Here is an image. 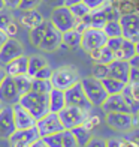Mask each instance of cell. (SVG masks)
Listing matches in <instances>:
<instances>
[{
	"instance_id": "6da1fadb",
	"label": "cell",
	"mask_w": 139,
	"mask_h": 147,
	"mask_svg": "<svg viewBox=\"0 0 139 147\" xmlns=\"http://www.w3.org/2000/svg\"><path fill=\"white\" fill-rule=\"evenodd\" d=\"M18 102L21 104L36 120L42 119L45 114H48V113H49L48 95H45V93L27 92L25 95H23L21 98H19Z\"/></svg>"
},
{
	"instance_id": "7a4b0ae2",
	"label": "cell",
	"mask_w": 139,
	"mask_h": 147,
	"mask_svg": "<svg viewBox=\"0 0 139 147\" xmlns=\"http://www.w3.org/2000/svg\"><path fill=\"white\" fill-rule=\"evenodd\" d=\"M52 87L60 89V90H67L74 84L81 81V75L76 66L74 65H64L57 69H52V75L49 78Z\"/></svg>"
},
{
	"instance_id": "3957f363",
	"label": "cell",
	"mask_w": 139,
	"mask_h": 147,
	"mask_svg": "<svg viewBox=\"0 0 139 147\" xmlns=\"http://www.w3.org/2000/svg\"><path fill=\"white\" fill-rule=\"evenodd\" d=\"M79 83H81L82 90L85 93V96H87V99L90 101V104L93 105V108H94V107H99V108H100V105L105 102V99L108 98V93H106V90H105L102 81L100 80L93 78L91 75H88V77L81 78Z\"/></svg>"
},
{
	"instance_id": "277c9868",
	"label": "cell",
	"mask_w": 139,
	"mask_h": 147,
	"mask_svg": "<svg viewBox=\"0 0 139 147\" xmlns=\"http://www.w3.org/2000/svg\"><path fill=\"white\" fill-rule=\"evenodd\" d=\"M48 21L54 26L58 32H67L72 30L76 24V18L74 17V14L70 12V9L67 6H58L51 11V17Z\"/></svg>"
},
{
	"instance_id": "5b68a950",
	"label": "cell",
	"mask_w": 139,
	"mask_h": 147,
	"mask_svg": "<svg viewBox=\"0 0 139 147\" xmlns=\"http://www.w3.org/2000/svg\"><path fill=\"white\" fill-rule=\"evenodd\" d=\"M90 113L91 111H85L82 108H78V107L66 105L60 113H57V114H58V119H60V122H61L64 129H74L76 126H81L85 122V119H87V116Z\"/></svg>"
},
{
	"instance_id": "8992f818",
	"label": "cell",
	"mask_w": 139,
	"mask_h": 147,
	"mask_svg": "<svg viewBox=\"0 0 139 147\" xmlns=\"http://www.w3.org/2000/svg\"><path fill=\"white\" fill-rule=\"evenodd\" d=\"M121 26V36L133 44L139 41V12H126L118 18Z\"/></svg>"
},
{
	"instance_id": "52a82bcc",
	"label": "cell",
	"mask_w": 139,
	"mask_h": 147,
	"mask_svg": "<svg viewBox=\"0 0 139 147\" xmlns=\"http://www.w3.org/2000/svg\"><path fill=\"white\" fill-rule=\"evenodd\" d=\"M105 123L115 132H127L135 128V116L130 113H106L105 114Z\"/></svg>"
},
{
	"instance_id": "ba28073f",
	"label": "cell",
	"mask_w": 139,
	"mask_h": 147,
	"mask_svg": "<svg viewBox=\"0 0 139 147\" xmlns=\"http://www.w3.org/2000/svg\"><path fill=\"white\" fill-rule=\"evenodd\" d=\"M106 41H108V38L102 29L88 27L81 35V48L85 53H90L96 48H102L103 45H106Z\"/></svg>"
},
{
	"instance_id": "9c48e42d",
	"label": "cell",
	"mask_w": 139,
	"mask_h": 147,
	"mask_svg": "<svg viewBox=\"0 0 139 147\" xmlns=\"http://www.w3.org/2000/svg\"><path fill=\"white\" fill-rule=\"evenodd\" d=\"M64 99L66 105L69 107H78V108H82L85 111H93V105L85 96L81 83H76L67 90H64Z\"/></svg>"
},
{
	"instance_id": "30bf717a",
	"label": "cell",
	"mask_w": 139,
	"mask_h": 147,
	"mask_svg": "<svg viewBox=\"0 0 139 147\" xmlns=\"http://www.w3.org/2000/svg\"><path fill=\"white\" fill-rule=\"evenodd\" d=\"M35 128H36L41 138L46 137V135H51V134H57V132L64 131L60 119H58V114H55V113H48V114H45L42 119L36 120Z\"/></svg>"
},
{
	"instance_id": "8fae6325",
	"label": "cell",
	"mask_w": 139,
	"mask_h": 147,
	"mask_svg": "<svg viewBox=\"0 0 139 147\" xmlns=\"http://www.w3.org/2000/svg\"><path fill=\"white\" fill-rule=\"evenodd\" d=\"M41 138L36 131V128L30 129H17L8 138L9 147H31L37 140Z\"/></svg>"
},
{
	"instance_id": "7c38bea8",
	"label": "cell",
	"mask_w": 139,
	"mask_h": 147,
	"mask_svg": "<svg viewBox=\"0 0 139 147\" xmlns=\"http://www.w3.org/2000/svg\"><path fill=\"white\" fill-rule=\"evenodd\" d=\"M11 110H12V119H14L15 129H30L36 126V119L19 102L11 105Z\"/></svg>"
},
{
	"instance_id": "4fadbf2b",
	"label": "cell",
	"mask_w": 139,
	"mask_h": 147,
	"mask_svg": "<svg viewBox=\"0 0 139 147\" xmlns=\"http://www.w3.org/2000/svg\"><path fill=\"white\" fill-rule=\"evenodd\" d=\"M24 54V45L21 41H18L17 38H9L8 41L3 44L0 48V63L3 66L9 63L11 60H14L19 56Z\"/></svg>"
},
{
	"instance_id": "5bb4252c",
	"label": "cell",
	"mask_w": 139,
	"mask_h": 147,
	"mask_svg": "<svg viewBox=\"0 0 139 147\" xmlns=\"http://www.w3.org/2000/svg\"><path fill=\"white\" fill-rule=\"evenodd\" d=\"M61 48V32H58L51 23L48 24L46 33L42 39V42L39 44L37 50L45 51V53H55Z\"/></svg>"
},
{
	"instance_id": "9a60e30c",
	"label": "cell",
	"mask_w": 139,
	"mask_h": 147,
	"mask_svg": "<svg viewBox=\"0 0 139 147\" xmlns=\"http://www.w3.org/2000/svg\"><path fill=\"white\" fill-rule=\"evenodd\" d=\"M19 101V93L12 77H6L0 84V102L3 105H14Z\"/></svg>"
},
{
	"instance_id": "2e32d148",
	"label": "cell",
	"mask_w": 139,
	"mask_h": 147,
	"mask_svg": "<svg viewBox=\"0 0 139 147\" xmlns=\"http://www.w3.org/2000/svg\"><path fill=\"white\" fill-rule=\"evenodd\" d=\"M15 131L11 107L3 105V108L0 110V140H8Z\"/></svg>"
},
{
	"instance_id": "e0dca14e",
	"label": "cell",
	"mask_w": 139,
	"mask_h": 147,
	"mask_svg": "<svg viewBox=\"0 0 139 147\" xmlns=\"http://www.w3.org/2000/svg\"><path fill=\"white\" fill-rule=\"evenodd\" d=\"M100 108L103 111V114H106V113H130L121 93L120 95H108L105 102L100 105Z\"/></svg>"
},
{
	"instance_id": "ac0fdd59",
	"label": "cell",
	"mask_w": 139,
	"mask_h": 147,
	"mask_svg": "<svg viewBox=\"0 0 139 147\" xmlns=\"http://www.w3.org/2000/svg\"><path fill=\"white\" fill-rule=\"evenodd\" d=\"M108 69H109V77L115 78V80H120V81L127 84V81H129V72H130V63L127 62V60L114 59L108 65Z\"/></svg>"
},
{
	"instance_id": "d6986e66",
	"label": "cell",
	"mask_w": 139,
	"mask_h": 147,
	"mask_svg": "<svg viewBox=\"0 0 139 147\" xmlns=\"http://www.w3.org/2000/svg\"><path fill=\"white\" fill-rule=\"evenodd\" d=\"M45 21V17L39 12L37 9H31V11H24L23 15L19 17L18 20V24L24 27L25 30H31L37 27V26H41L42 23Z\"/></svg>"
},
{
	"instance_id": "ffe728a7",
	"label": "cell",
	"mask_w": 139,
	"mask_h": 147,
	"mask_svg": "<svg viewBox=\"0 0 139 147\" xmlns=\"http://www.w3.org/2000/svg\"><path fill=\"white\" fill-rule=\"evenodd\" d=\"M27 65H29V57L23 54L14 60H11L9 63L5 65V71L9 77H18L27 74Z\"/></svg>"
},
{
	"instance_id": "44dd1931",
	"label": "cell",
	"mask_w": 139,
	"mask_h": 147,
	"mask_svg": "<svg viewBox=\"0 0 139 147\" xmlns=\"http://www.w3.org/2000/svg\"><path fill=\"white\" fill-rule=\"evenodd\" d=\"M48 107L49 113H60L66 107V99H64V92L60 89L52 87L51 92L48 93Z\"/></svg>"
},
{
	"instance_id": "7402d4cb",
	"label": "cell",
	"mask_w": 139,
	"mask_h": 147,
	"mask_svg": "<svg viewBox=\"0 0 139 147\" xmlns=\"http://www.w3.org/2000/svg\"><path fill=\"white\" fill-rule=\"evenodd\" d=\"M61 48L66 50H76L81 48V33L75 29L61 33Z\"/></svg>"
},
{
	"instance_id": "603a6c76",
	"label": "cell",
	"mask_w": 139,
	"mask_h": 147,
	"mask_svg": "<svg viewBox=\"0 0 139 147\" xmlns=\"http://www.w3.org/2000/svg\"><path fill=\"white\" fill-rule=\"evenodd\" d=\"M136 54V50H135V44L129 41V39H123V44L121 47L114 53V57L118 60H129Z\"/></svg>"
},
{
	"instance_id": "cb8c5ba5",
	"label": "cell",
	"mask_w": 139,
	"mask_h": 147,
	"mask_svg": "<svg viewBox=\"0 0 139 147\" xmlns=\"http://www.w3.org/2000/svg\"><path fill=\"white\" fill-rule=\"evenodd\" d=\"M48 24H49V21H48V20H45V21H43L41 26H37V27L29 30V39H30V44L35 47V48H37L39 44L42 42V39H43L45 33H46V29H48Z\"/></svg>"
},
{
	"instance_id": "d4e9b609",
	"label": "cell",
	"mask_w": 139,
	"mask_h": 147,
	"mask_svg": "<svg viewBox=\"0 0 139 147\" xmlns=\"http://www.w3.org/2000/svg\"><path fill=\"white\" fill-rule=\"evenodd\" d=\"M46 65H49V63H48V60H46V57H43L42 54L30 56L29 57V65H27V74L30 77H33L39 69H42Z\"/></svg>"
},
{
	"instance_id": "484cf974",
	"label": "cell",
	"mask_w": 139,
	"mask_h": 147,
	"mask_svg": "<svg viewBox=\"0 0 139 147\" xmlns=\"http://www.w3.org/2000/svg\"><path fill=\"white\" fill-rule=\"evenodd\" d=\"M102 84H103V87H105L108 95H120V93L123 92V89H124V86H126V83L120 81V80H115L112 77L103 78Z\"/></svg>"
},
{
	"instance_id": "4316f807",
	"label": "cell",
	"mask_w": 139,
	"mask_h": 147,
	"mask_svg": "<svg viewBox=\"0 0 139 147\" xmlns=\"http://www.w3.org/2000/svg\"><path fill=\"white\" fill-rule=\"evenodd\" d=\"M70 131H72V134H74V137H75V140H76V143H78L79 147H85L87 143L91 140V137H93V132L88 131L84 125L76 126V128L70 129Z\"/></svg>"
},
{
	"instance_id": "83f0119b",
	"label": "cell",
	"mask_w": 139,
	"mask_h": 147,
	"mask_svg": "<svg viewBox=\"0 0 139 147\" xmlns=\"http://www.w3.org/2000/svg\"><path fill=\"white\" fill-rule=\"evenodd\" d=\"M14 78V83L17 86V90L19 93V98L23 95H25L27 92H30L31 87V77L29 74H24V75H18V77H12Z\"/></svg>"
},
{
	"instance_id": "f1b7e54d",
	"label": "cell",
	"mask_w": 139,
	"mask_h": 147,
	"mask_svg": "<svg viewBox=\"0 0 139 147\" xmlns=\"http://www.w3.org/2000/svg\"><path fill=\"white\" fill-rule=\"evenodd\" d=\"M52 89V84L49 80H37V78H31V87L30 92H36V93H45L48 95Z\"/></svg>"
},
{
	"instance_id": "f546056e",
	"label": "cell",
	"mask_w": 139,
	"mask_h": 147,
	"mask_svg": "<svg viewBox=\"0 0 139 147\" xmlns=\"http://www.w3.org/2000/svg\"><path fill=\"white\" fill-rule=\"evenodd\" d=\"M103 33L106 35V38H117L121 36V26L118 23V20H109L106 24L103 26Z\"/></svg>"
},
{
	"instance_id": "4dcf8cb0",
	"label": "cell",
	"mask_w": 139,
	"mask_h": 147,
	"mask_svg": "<svg viewBox=\"0 0 139 147\" xmlns=\"http://www.w3.org/2000/svg\"><path fill=\"white\" fill-rule=\"evenodd\" d=\"M91 77L96 78V80H102L109 77V69H108V65L105 63H99V62H94L93 63V68H91Z\"/></svg>"
},
{
	"instance_id": "1f68e13d",
	"label": "cell",
	"mask_w": 139,
	"mask_h": 147,
	"mask_svg": "<svg viewBox=\"0 0 139 147\" xmlns=\"http://www.w3.org/2000/svg\"><path fill=\"white\" fill-rule=\"evenodd\" d=\"M69 9H70V12L74 14V17L76 20H84L87 15H90V12H91L88 9V6L85 5V3H82V2H79L76 5H72Z\"/></svg>"
},
{
	"instance_id": "d6a6232c",
	"label": "cell",
	"mask_w": 139,
	"mask_h": 147,
	"mask_svg": "<svg viewBox=\"0 0 139 147\" xmlns=\"http://www.w3.org/2000/svg\"><path fill=\"white\" fill-rule=\"evenodd\" d=\"M61 132H57V134H51V135L42 137L41 140L43 141V144L46 147H61Z\"/></svg>"
},
{
	"instance_id": "836d02e7",
	"label": "cell",
	"mask_w": 139,
	"mask_h": 147,
	"mask_svg": "<svg viewBox=\"0 0 139 147\" xmlns=\"http://www.w3.org/2000/svg\"><path fill=\"white\" fill-rule=\"evenodd\" d=\"M61 147H79L70 129H64L61 132Z\"/></svg>"
},
{
	"instance_id": "e575fe53",
	"label": "cell",
	"mask_w": 139,
	"mask_h": 147,
	"mask_svg": "<svg viewBox=\"0 0 139 147\" xmlns=\"http://www.w3.org/2000/svg\"><path fill=\"white\" fill-rule=\"evenodd\" d=\"M114 59H115V57H114V51L109 50L106 45H103L102 48H100V56H99V60H97V62H99V63L109 65Z\"/></svg>"
},
{
	"instance_id": "d590c367",
	"label": "cell",
	"mask_w": 139,
	"mask_h": 147,
	"mask_svg": "<svg viewBox=\"0 0 139 147\" xmlns=\"http://www.w3.org/2000/svg\"><path fill=\"white\" fill-rule=\"evenodd\" d=\"M14 18H15V17L12 15V11L6 9V8L0 9V30H5L6 26H8Z\"/></svg>"
},
{
	"instance_id": "8d00e7d4",
	"label": "cell",
	"mask_w": 139,
	"mask_h": 147,
	"mask_svg": "<svg viewBox=\"0 0 139 147\" xmlns=\"http://www.w3.org/2000/svg\"><path fill=\"white\" fill-rule=\"evenodd\" d=\"M82 125H84L88 131H91V132H93V131H94L99 125H100V117L96 116V114H93V113H90V114L87 116V119H85V122H84Z\"/></svg>"
},
{
	"instance_id": "74e56055",
	"label": "cell",
	"mask_w": 139,
	"mask_h": 147,
	"mask_svg": "<svg viewBox=\"0 0 139 147\" xmlns=\"http://www.w3.org/2000/svg\"><path fill=\"white\" fill-rule=\"evenodd\" d=\"M42 3V0H21L19 2L18 9L24 12V11H31V9H37V6Z\"/></svg>"
},
{
	"instance_id": "f35d334b",
	"label": "cell",
	"mask_w": 139,
	"mask_h": 147,
	"mask_svg": "<svg viewBox=\"0 0 139 147\" xmlns=\"http://www.w3.org/2000/svg\"><path fill=\"white\" fill-rule=\"evenodd\" d=\"M3 32L6 33V36H8V38H17L18 32H19V24H18V21L14 18L8 26H6V29H5Z\"/></svg>"
},
{
	"instance_id": "ab89813d",
	"label": "cell",
	"mask_w": 139,
	"mask_h": 147,
	"mask_svg": "<svg viewBox=\"0 0 139 147\" xmlns=\"http://www.w3.org/2000/svg\"><path fill=\"white\" fill-rule=\"evenodd\" d=\"M51 75H52V68H51L49 65H46V66H43L42 69H39L31 78H37V80H49Z\"/></svg>"
},
{
	"instance_id": "60d3db41",
	"label": "cell",
	"mask_w": 139,
	"mask_h": 147,
	"mask_svg": "<svg viewBox=\"0 0 139 147\" xmlns=\"http://www.w3.org/2000/svg\"><path fill=\"white\" fill-rule=\"evenodd\" d=\"M123 137H126L127 140H130V141H133V143L139 147V128H138V126L132 128V129L127 131V132H124Z\"/></svg>"
},
{
	"instance_id": "b9f144b4",
	"label": "cell",
	"mask_w": 139,
	"mask_h": 147,
	"mask_svg": "<svg viewBox=\"0 0 139 147\" xmlns=\"http://www.w3.org/2000/svg\"><path fill=\"white\" fill-rule=\"evenodd\" d=\"M82 3L87 5L90 11H96L99 8H102L105 3H108V0H82Z\"/></svg>"
},
{
	"instance_id": "7bdbcfd3",
	"label": "cell",
	"mask_w": 139,
	"mask_h": 147,
	"mask_svg": "<svg viewBox=\"0 0 139 147\" xmlns=\"http://www.w3.org/2000/svg\"><path fill=\"white\" fill-rule=\"evenodd\" d=\"M85 147H106V140L93 135L91 140L87 143V146H85Z\"/></svg>"
},
{
	"instance_id": "ee69618b",
	"label": "cell",
	"mask_w": 139,
	"mask_h": 147,
	"mask_svg": "<svg viewBox=\"0 0 139 147\" xmlns=\"http://www.w3.org/2000/svg\"><path fill=\"white\" fill-rule=\"evenodd\" d=\"M127 84H139V69L130 66V72H129V81Z\"/></svg>"
},
{
	"instance_id": "f6af8a7d",
	"label": "cell",
	"mask_w": 139,
	"mask_h": 147,
	"mask_svg": "<svg viewBox=\"0 0 139 147\" xmlns=\"http://www.w3.org/2000/svg\"><path fill=\"white\" fill-rule=\"evenodd\" d=\"M19 2H21V0H3V5H5V8H6V9L15 11V9H18Z\"/></svg>"
},
{
	"instance_id": "bcb514c9",
	"label": "cell",
	"mask_w": 139,
	"mask_h": 147,
	"mask_svg": "<svg viewBox=\"0 0 139 147\" xmlns=\"http://www.w3.org/2000/svg\"><path fill=\"white\" fill-rule=\"evenodd\" d=\"M42 3H45L46 6H49V8H58V6H64L63 0H42Z\"/></svg>"
},
{
	"instance_id": "7dc6e473",
	"label": "cell",
	"mask_w": 139,
	"mask_h": 147,
	"mask_svg": "<svg viewBox=\"0 0 139 147\" xmlns=\"http://www.w3.org/2000/svg\"><path fill=\"white\" fill-rule=\"evenodd\" d=\"M118 140H120V147H138L133 141H130V140H127L126 137H118Z\"/></svg>"
},
{
	"instance_id": "c3c4849f",
	"label": "cell",
	"mask_w": 139,
	"mask_h": 147,
	"mask_svg": "<svg viewBox=\"0 0 139 147\" xmlns=\"http://www.w3.org/2000/svg\"><path fill=\"white\" fill-rule=\"evenodd\" d=\"M106 147H120V140L112 137V138H108L106 140Z\"/></svg>"
},
{
	"instance_id": "681fc988",
	"label": "cell",
	"mask_w": 139,
	"mask_h": 147,
	"mask_svg": "<svg viewBox=\"0 0 139 147\" xmlns=\"http://www.w3.org/2000/svg\"><path fill=\"white\" fill-rule=\"evenodd\" d=\"M129 86H130V92L133 95V98L136 101H139V84H129Z\"/></svg>"
},
{
	"instance_id": "f907efd6",
	"label": "cell",
	"mask_w": 139,
	"mask_h": 147,
	"mask_svg": "<svg viewBox=\"0 0 139 147\" xmlns=\"http://www.w3.org/2000/svg\"><path fill=\"white\" fill-rule=\"evenodd\" d=\"M129 63H130V66H133V68L139 69V56H138V54H135L133 57H132V59L129 60Z\"/></svg>"
},
{
	"instance_id": "816d5d0a",
	"label": "cell",
	"mask_w": 139,
	"mask_h": 147,
	"mask_svg": "<svg viewBox=\"0 0 139 147\" xmlns=\"http://www.w3.org/2000/svg\"><path fill=\"white\" fill-rule=\"evenodd\" d=\"M8 36H6V33L3 32V30H0V48H2V47H3V44L6 42V41H8Z\"/></svg>"
},
{
	"instance_id": "f5cc1de1",
	"label": "cell",
	"mask_w": 139,
	"mask_h": 147,
	"mask_svg": "<svg viewBox=\"0 0 139 147\" xmlns=\"http://www.w3.org/2000/svg\"><path fill=\"white\" fill-rule=\"evenodd\" d=\"M6 77H8V74H6V71H5V66L0 65V84H2V81Z\"/></svg>"
},
{
	"instance_id": "db71d44e",
	"label": "cell",
	"mask_w": 139,
	"mask_h": 147,
	"mask_svg": "<svg viewBox=\"0 0 139 147\" xmlns=\"http://www.w3.org/2000/svg\"><path fill=\"white\" fill-rule=\"evenodd\" d=\"M79 2H82V0H63L64 6H67V8H70L72 5H76V3H79Z\"/></svg>"
},
{
	"instance_id": "11a10c76",
	"label": "cell",
	"mask_w": 139,
	"mask_h": 147,
	"mask_svg": "<svg viewBox=\"0 0 139 147\" xmlns=\"http://www.w3.org/2000/svg\"><path fill=\"white\" fill-rule=\"evenodd\" d=\"M31 147H46V146L43 144V141H42V140H41V138H39V140H37V141H36L35 144H33Z\"/></svg>"
},
{
	"instance_id": "9f6ffc18",
	"label": "cell",
	"mask_w": 139,
	"mask_h": 147,
	"mask_svg": "<svg viewBox=\"0 0 139 147\" xmlns=\"http://www.w3.org/2000/svg\"><path fill=\"white\" fill-rule=\"evenodd\" d=\"M135 125H136L138 128H139V111H138L136 114H135Z\"/></svg>"
},
{
	"instance_id": "6f0895ef",
	"label": "cell",
	"mask_w": 139,
	"mask_h": 147,
	"mask_svg": "<svg viewBox=\"0 0 139 147\" xmlns=\"http://www.w3.org/2000/svg\"><path fill=\"white\" fill-rule=\"evenodd\" d=\"M135 50H136V54L139 56V41H138V42L135 44Z\"/></svg>"
},
{
	"instance_id": "680465c9",
	"label": "cell",
	"mask_w": 139,
	"mask_h": 147,
	"mask_svg": "<svg viewBox=\"0 0 139 147\" xmlns=\"http://www.w3.org/2000/svg\"><path fill=\"white\" fill-rule=\"evenodd\" d=\"M5 8V5H3V0H0V9H3Z\"/></svg>"
},
{
	"instance_id": "91938a15",
	"label": "cell",
	"mask_w": 139,
	"mask_h": 147,
	"mask_svg": "<svg viewBox=\"0 0 139 147\" xmlns=\"http://www.w3.org/2000/svg\"><path fill=\"white\" fill-rule=\"evenodd\" d=\"M2 108H3V104H2V102H0V110H2Z\"/></svg>"
}]
</instances>
